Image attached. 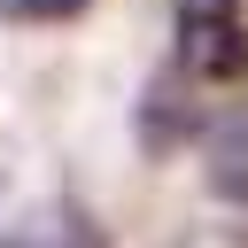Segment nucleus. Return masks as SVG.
<instances>
[{"mask_svg":"<svg viewBox=\"0 0 248 248\" xmlns=\"http://www.w3.org/2000/svg\"><path fill=\"white\" fill-rule=\"evenodd\" d=\"M16 248H101V232L85 225V209H70V202H62V209H39V217L23 225V240H16Z\"/></svg>","mask_w":248,"mask_h":248,"instance_id":"obj_4","label":"nucleus"},{"mask_svg":"<svg viewBox=\"0 0 248 248\" xmlns=\"http://www.w3.org/2000/svg\"><path fill=\"white\" fill-rule=\"evenodd\" d=\"M202 186H209V202L248 209V101L209 116V132H202Z\"/></svg>","mask_w":248,"mask_h":248,"instance_id":"obj_3","label":"nucleus"},{"mask_svg":"<svg viewBox=\"0 0 248 248\" xmlns=\"http://www.w3.org/2000/svg\"><path fill=\"white\" fill-rule=\"evenodd\" d=\"M178 70L209 85L248 78V16L232 0H178Z\"/></svg>","mask_w":248,"mask_h":248,"instance_id":"obj_1","label":"nucleus"},{"mask_svg":"<svg viewBox=\"0 0 248 248\" xmlns=\"http://www.w3.org/2000/svg\"><path fill=\"white\" fill-rule=\"evenodd\" d=\"M0 248H16V240H0Z\"/></svg>","mask_w":248,"mask_h":248,"instance_id":"obj_7","label":"nucleus"},{"mask_svg":"<svg viewBox=\"0 0 248 248\" xmlns=\"http://www.w3.org/2000/svg\"><path fill=\"white\" fill-rule=\"evenodd\" d=\"M93 0H0V16H16V23H70V16H85Z\"/></svg>","mask_w":248,"mask_h":248,"instance_id":"obj_5","label":"nucleus"},{"mask_svg":"<svg viewBox=\"0 0 248 248\" xmlns=\"http://www.w3.org/2000/svg\"><path fill=\"white\" fill-rule=\"evenodd\" d=\"M186 248H248L240 232H202V240H186Z\"/></svg>","mask_w":248,"mask_h":248,"instance_id":"obj_6","label":"nucleus"},{"mask_svg":"<svg viewBox=\"0 0 248 248\" xmlns=\"http://www.w3.org/2000/svg\"><path fill=\"white\" fill-rule=\"evenodd\" d=\"M209 124H202V101H194V78L170 62V70H155L147 85H140V101H132V140H140V155L147 163H170V155H186V140H202Z\"/></svg>","mask_w":248,"mask_h":248,"instance_id":"obj_2","label":"nucleus"}]
</instances>
